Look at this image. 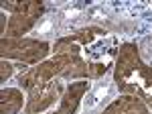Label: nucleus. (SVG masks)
Masks as SVG:
<instances>
[{
    "label": "nucleus",
    "mask_w": 152,
    "mask_h": 114,
    "mask_svg": "<svg viewBox=\"0 0 152 114\" xmlns=\"http://www.w3.org/2000/svg\"><path fill=\"white\" fill-rule=\"evenodd\" d=\"M120 45L116 39L102 27H85L77 33L61 37L53 43L55 53H75L81 55L91 71V80L104 78L110 65H114Z\"/></svg>",
    "instance_id": "1"
},
{
    "label": "nucleus",
    "mask_w": 152,
    "mask_h": 114,
    "mask_svg": "<svg viewBox=\"0 0 152 114\" xmlns=\"http://www.w3.org/2000/svg\"><path fill=\"white\" fill-rule=\"evenodd\" d=\"M114 84L120 94L140 98L152 110V65L144 63L136 43H124L114 61Z\"/></svg>",
    "instance_id": "2"
},
{
    "label": "nucleus",
    "mask_w": 152,
    "mask_h": 114,
    "mask_svg": "<svg viewBox=\"0 0 152 114\" xmlns=\"http://www.w3.org/2000/svg\"><path fill=\"white\" fill-rule=\"evenodd\" d=\"M91 80V71L87 61L81 55L75 53H55L45 61H41L39 65H33L26 71L18 76V88L24 92L33 90L35 86H41L45 81L51 80Z\"/></svg>",
    "instance_id": "3"
},
{
    "label": "nucleus",
    "mask_w": 152,
    "mask_h": 114,
    "mask_svg": "<svg viewBox=\"0 0 152 114\" xmlns=\"http://www.w3.org/2000/svg\"><path fill=\"white\" fill-rule=\"evenodd\" d=\"M2 10H8V27L2 39H24V35L35 27L41 16L45 14V4L39 0H26V2H4Z\"/></svg>",
    "instance_id": "4"
},
{
    "label": "nucleus",
    "mask_w": 152,
    "mask_h": 114,
    "mask_svg": "<svg viewBox=\"0 0 152 114\" xmlns=\"http://www.w3.org/2000/svg\"><path fill=\"white\" fill-rule=\"evenodd\" d=\"M53 49L47 41H39V39H2L0 41V55L2 59L23 63L26 67L39 65L41 61L49 59V53Z\"/></svg>",
    "instance_id": "5"
},
{
    "label": "nucleus",
    "mask_w": 152,
    "mask_h": 114,
    "mask_svg": "<svg viewBox=\"0 0 152 114\" xmlns=\"http://www.w3.org/2000/svg\"><path fill=\"white\" fill-rule=\"evenodd\" d=\"M65 88H67V81L61 80V78L35 86L33 90L26 92L24 114H45L49 108H53L55 104L61 102Z\"/></svg>",
    "instance_id": "6"
},
{
    "label": "nucleus",
    "mask_w": 152,
    "mask_h": 114,
    "mask_svg": "<svg viewBox=\"0 0 152 114\" xmlns=\"http://www.w3.org/2000/svg\"><path fill=\"white\" fill-rule=\"evenodd\" d=\"M89 88H91V81L89 80L69 81L67 88H65L63 98H61V102L57 104V112L59 114H75L83 100V96L89 92Z\"/></svg>",
    "instance_id": "7"
},
{
    "label": "nucleus",
    "mask_w": 152,
    "mask_h": 114,
    "mask_svg": "<svg viewBox=\"0 0 152 114\" xmlns=\"http://www.w3.org/2000/svg\"><path fill=\"white\" fill-rule=\"evenodd\" d=\"M99 114H152V110L140 98L130 96V94H122L116 100H112Z\"/></svg>",
    "instance_id": "8"
},
{
    "label": "nucleus",
    "mask_w": 152,
    "mask_h": 114,
    "mask_svg": "<svg viewBox=\"0 0 152 114\" xmlns=\"http://www.w3.org/2000/svg\"><path fill=\"white\" fill-rule=\"evenodd\" d=\"M26 94L20 88H2L0 90V114H18L24 110Z\"/></svg>",
    "instance_id": "9"
},
{
    "label": "nucleus",
    "mask_w": 152,
    "mask_h": 114,
    "mask_svg": "<svg viewBox=\"0 0 152 114\" xmlns=\"http://www.w3.org/2000/svg\"><path fill=\"white\" fill-rule=\"evenodd\" d=\"M14 69H23V71H26L28 67L23 65V63H12V61H8V59H2V61H0V81L6 84V81L12 78Z\"/></svg>",
    "instance_id": "10"
},
{
    "label": "nucleus",
    "mask_w": 152,
    "mask_h": 114,
    "mask_svg": "<svg viewBox=\"0 0 152 114\" xmlns=\"http://www.w3.org/2000/svg\"><path fill=\"white\" fill-rule=\"evenodd\" d=\"M47 114H59V112H57V110H53V112H47Z\"/></svg>",
    "instance_id": "11"
}]
</instances>
